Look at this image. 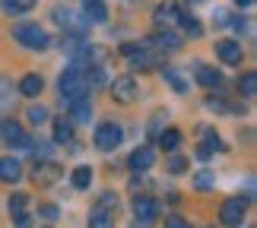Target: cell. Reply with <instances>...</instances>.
Wrapping results in <instances>:
<instances>
[{
    "label": "cell",
    "mask_w": 257,
    "mask_h": 228,
    "mask_svg": "<svg viewBox=\"0 0 257 228\" xmlns=\"http://www.w3.org/2000/svg\"><path fill=\"white\" fill-rule=\"evenodd\" d=\"M244 212H248V200H241V196H229V200L222 203V209H219V222L229 225V228H238L244 222Z\"/></svg>",
    "instance_id": "obj_6"
},
{
    "label": "cell",
    "mask_w": 257,
    "mask_h": 228,
    "mask_svg": "<svg viewBox=\"0 0 257 228\" xmlns=\"http://www.w3.org/2000/svg\"><path fill=\"white\" fill-rule=\"evenodd\" d=\"M89 79H86V73H83V67H76V64H70L67 70L61 73V79H57V92H61V98L64 102H76V98H86L89 95Z\"/></svg>",
    "instance_id": "obj_1"
},
{
    "label": "cell",
    "mask_w": 257,
    "mask_h": 228,
    "mask_svg": "<svg viewBox=\"0 0 257 228\" xmlns=\"http://www.w3.org/2000/svg\"><path fill=\"white\" fill-rule=\"evenodd\" d=\"M238 92H241L244 98H251V95L257 92V73H254V70H248V73L238 79Z\"/></svg>",
    "instance_id": "obj_26"
},
{
    "label": "cell",
    "mask_w": 257,
    "mask_h": 228,
    "mask_svg": "<svg viewBox=\"0 0 257 228\" xmlns=\"http://www.w3.org/2000/svg\"><path fill=\"white\" fill-rule=\"evenodd\" d=\"M19 177H23V165L16 162V158H0V181L4 184H16Z\"/></svg>",
    "instance_id": "obj_15"
},
{
    "label": "cell",
    "mask_w": 257,
    "mask_h": 228,
    "mask_svg": "<svg viewBox=\"0 0 257 228\" xmlns=\"http://www.w3.org/2000/svg\"><path fill=\"white\" fill-rule=\"evenodd\" d=\"M169 171H172V174H184V171H187V158H184V155H172V158H169Z\"/></svg>",
    "instance_id": "obj_31"
},
{
    "label": "cell",
    "mask_w": 257,
    "mask_h": 228,
    "mask_svg": "<svg viewBox=\"0 0 257 228\" xmlns=\"http://www.w3.org/2000/svg\"><path fill=\"white\" fill-rule=\"evenodd\" d=\"M156 162V152H153V146H137V149L131 152V158H127V168H131L134 174H143V171H150Z\"/></svg>",
    "instance_id": "obj_9"
},
{
    "label": "cell",
    "mask_w": 257,
    "mask_h": 228,
    "mask_svg": "<svg viewBox=\"0 0 257 228\" xmlns=\"http://www.w3.org/2000/svg\"><path fill=\"white\" fill-rule=\"evenodd\" d=\"M54 143L57 146H70L73 143V124L67 117H57L54 121Z\"/></svg>",
    "instance_id": "obj_20"
},
{
    "label": "cell",
    "mask_w": 257,
    "mask_h": 228,
    "mask_svg": "<svg viewBox=\"0 0 257 228\" xmlns=\"http://www.w3.org/2000/svg\"><path fill=\"white\" fill-rule=\"evenodd\" d=\"M153 45H159L162 51H178L184 42H181V35H178V32H172V29H165V32L159 29V32L153 35Z\"/></svg>",
    "instance_id": "obj_17"
},
{
    "label": "cell",
    "mask_w": 257,
    "mask_h": 228,
    "mask_svg": "<svg viewBox=\"0 0 257 228\" xmlns=\"http://www.w3.org/2000/svg\"><path fill=\"white\" fill-rule=\"evenodd\" d=\"M108 86H111V98L117 105H134L137 98H140V89H137L134 76H114Z\"/></svg>",
    "instance_id": "obj_5"
},
{
    "label": "cell",
    "mask_w": 257,
    "mask_h": 228,
    "mask_svg": "<svg viewBox=\"0 0 257 228\" xmlns=\"http://www.w3.org/2000/svg\"><path fill=\"white\" fill-rule=\"evenodd\" d=\"M178 23H181V29H184L191 38H200V35H203V26H200V19H197L194 13H191V16L181 13V16H178Z\"/></svg>",
    "instance_id": "obj_23"
},
{
    "label": "cell",
    "mask_w": 257,
    "mask_h": 228,
    "mask_svg": "<svg viewBox=\"0 0 257 228\" xmlns=\"http://www.w3.org/2000/svg\"><path fill=\"white\" fill-rule=\"evenodd\" d=\"M54 23H57V26H64V29H73V35H80V32H76V29H80V23L73 19V13H70V10L57 7V10H54Z\"/></svg>",
    "instance_id": "obj_25"
},
{
    "label": "cell",
    "mask_w": 257,
    "mask_h": 228,
    "mask_svg": "<svg viewBox=\"0 0 257 228\" xmlns=\"http://www.w3.org/2000/svg\"><path fill=\"white\" fill-rule=\"evenodd\" d=\"M83 16L89 19V23H105L108 19L105 0H83Z\"/></svg>",
    "instance_id": "obj_16"
},
{
    "label": "cell",
    "mask_w": 257,
    "mask_h": 228,
    "mask_svg": "<svg viewBox=\"0 0 257 228\" xmlns=\"http://www.w3.org/2000/svg\"><path fill=\"white\" fill-rule=\"evenodd\" d=\"M127 4H137V0H127Z\"/></svg>",
    "instance_id": "obj_39"
},
{
    "label": "cell",
    "mask_w": 257,
    "mask_h": 228,
    "mask_svg": "<svg viewBox=\"0 0 257 228\" xmlns=\"http://www.w3.org/2000/svg\"><path fill=\"white\" fill-rule=\"evenodd\" d=\"M194 187H197V190H210V187H213V174L210 171H200V174L194 177Z\"/></svg>",
    "instance_id": "obj_32"
},
{
    "label": "cell",
    "mask_w": 257,
    "mask_h": 228,
    "mask_svg": "<svg viewBox=\"0 0 257 228\" xmlns=\"http://www.w3.org/2000/svg\"><path fill=\"white\" fill-rule=\"evenodd\" d=\"M153 16H156V26H172V23H178V16H181V7H178L175 0H162Z\"/></svg>",
    "instance_id": "obj_13"
},
{
    "label": "cell",
    "mask_w": 257,
    "mask_h": 228,
    "mask_svg": "<svg viewBox=\"0 0 257 228\" xmlns=\"http://www.w3.org/2000/svg\"><path fill=\"white\" fill-rule=\"evenodd\" d=\"M156 140H159V146L165 152H175L178 146H181V130H175V127H169V130H162L159 136H156Z\"/></svg>",
    "instance_id": "obj_22"
},
{
    "label": "cell",
    "mask_w": 257,
    "mask_h": 228,
    "mask_svg": "<svg viewBox=\"0 0 257 228\" xmlns=\"http://www.w3.org/2000/svg\"><path fill=\"white\" fill-rule=\"evenodd\" d=\"M114 212L117 209H111V206L95 203L92 212H89V228H114Z\"/></svg>",
    "instance_id": "obj_12"
},
{
    "label": "cell",
    "mask_w": 257,
    "mask_h": 228,
    "mask_svg": "<svg viewBox=\"0 0 257 228\" xmlns=\"http://www.w3.org/2000/svg\"><path fill=\"white\" fill-rule=\"evenodd\" d=\"M13 38H16V45L26 48V51H45V48L51 45L48 32L38 23H19V26H13Z\"/></svg>",
    "instance_id": "obj_2"
},
{
    "label": "cell",
    "mask_w": 257,
    "mask_h": 228,
    "mask_svg": "<svg viewBox=\"0 0 257 228\" xmlns=\"http://www.w3.org/2000/svg\"><path fill=\"white\" fill-rule=\"evenodd\" d=\"M70 184L76 187V190H89V184H92V168H89V165L73 168V174H70Z\"/></svg>",
    "instance_id": "obj_21"
},
{
    "label": "cell",
    "mask_w": 257,
    "mask_h": 228,
    "mask_svg": "<svg viewBox=\"0 0 257 228\" xmlns=\"http://www.w3.org/2000/svg\"><path fill=\"white\" fill-rule=\"evenodd\" d=\"M10 102H13V83L0 76V108H10Z\"/></svg>",
    "instance_id": "obj_29"
},
{
    "label": "cell",
    "mask_w": 257,
    "mask_h": 228,
    "mask_svg": "<svg viewBox=\"0 0 257 228\" xmlns=\"http://www.w3.org/2000/svg\"><path fill=\"white\" fill-rule=\"evenodd\" d=\"M134 215H137L140 225L156 222V215H159V200H153V196H146V193H137L134 196Z\"/></svg>",
    "instance_id": "obj_7"
},
{
    "label": "cell",
    "mask_w": 257,
    "mask_h": 228,
    "mask_svg": "<svg viewBox=\"0 0 257 228\" xmlns=\"http://www.w3.org/2000/svg\"><path fill=\"white\" fill-rule=\"evenodd\" d=\"M26 206H29V196L26 193H13V196H10V215L26 212Z\"/></svg>",
    "instance_id": "obj_30"
},
{
    "label": "cell",
    "mask_w": 257,
    "mask_h": 228,
    "mask_svg": "<svg viewBox=\"0 0 257 228\" xmlns=\"http://www.w3.org/2000/svg\"><path fill=\"white\" fill-rule=\"evenodd\" d=\"M35 7V0H4V10L10 16H19V13H29Z\"/></svg>",
    "instance_id": "obj_27"
},
{
    "label": "cell",
    "mask_w": 257,
    "mask_h": 228,
    "mask_svg": "<svg viewBox=\"0 0 257 228\" xmlns=\"http://www.w3.org/2000/svg\"><path fill=\"white\" fill-rule=\"evenodd\" d=\"M70 124H89L92 121V105H89V98H76V102H70Z\"/></svg>",
    "instance_id": "obj_18"
},
{
    "label": "cell",
    "mask_w": 257,
    "mask_h": 228,
    "mask_svg": "<svg viewBox=\"0 0 257 228\" xmlns=\"http://www.w3.org/2000/svg\"><path fill=\"white\" fill-rule=\"evenodd\" d=\"M95 149L98 152H111V149H117L121 146V140H124V130H121V124H114V121H105V124H98L95 127Z\"/></svg>",
    "instance_id": "obj_3"
},
{
    "label": "cell",
    "mask_w": 257,
    "mask_h": 228,
    "mask_svg": "<svg viewBox=\"0 0 257 228\" xmlns=\"http://www.w3.org/2000/svg\"><path fill=\"white\" fill-rule=\"evenodd\" d=\"M127 57V67L131 70H153L156 64H162V54H156V51H146V48L137 45L131 54H124Z\"/></svg>",
    "instance_id": "obj_8"
},
{
    "label": "cell",
    "mask_w": 257,
    "mask_h": 228,
    "mask_svg": "<svg viewBox=\"0 0 257 228\" xmlns=\"http://www.w3.org/2000/svg\"><path fill=\"white\" fill-rule=\"evenodd\" d=\"M13 225L16 228H32V219H29V212H19V215H13Z\"/></svg>",
    "instance_id": "obj_34"
},
{
    "label": "cell",
    "mask_w": 257,
    "mask_h": 228,
    "mask_svg": "<svg viewBox=\"0 0 257 228\" xmlns=\"http://www.w3.org/2000/svg\"><path fill=\"white\" fill-rule=\"evenodd\" d=\"M0 143H7L10 149H26L29 146V133L26 127L13 121V117H7V121H0Z\"/></svg>",
    "instance_id": "obj_4"
},
{
    "label": "cell",
    "mask_w": 257,
    "mask_h": 228,
    "mask_svg": "<svg viewBox=\"0 0 257 228\" xmlns=\"http://www.w3.org/2000/svg\"><path fill=\"white\" fill-rule=\"evenodd\" d=\"M162 117H165V111H159V114L153 117V124H150V136H153V140L162 133Z\"/></svg>",
    "instance_id": "obj_33"
},
{
    "label": "cell",
    "mask_w": 257,
    "mask_h": 228,
    "mask_svg": "<svg viewBox=\"0 0 257 228\" xmlns=\"http://www.w3.org/2000/svg\"><path fill=\"white\" fill-rule=\"evenodd\" d=\"M26 121L32 124V127H42V124L48 121V108H42V105H32V108L26 111Z\"/></svg>",
    "instance_id": "obj_28"
},
{
    "label": "cell",
    "mask_w": 257,
    "mask_h": 228,
    "mask_svg": "<svg viewBox=\"0 0 257 228\" xmlns=\"http://www.w3.org/2000/svg\"><path fill=\"white\" fill-rule=\"evenodd\" d=\"M162 79H165V83H169V86L175 89V92H187V79H184L181 73H178L175 67H165V70H162Z\"/></svg>",
    "instance_id": "obj_24"
},
{
    "label": "cell",
    "mask_w": 257,
    "mask_h": 228,
    "mask_svg": "<svg viewBox=\"0 0 257 228\" xmlns=\"http://www.w3.org/2000/svg\"><path fill=\"white\" fill-rule=\"evenodd\" d=\"M194 79L200 83L203 89H216V86H222V76L213 70V67H206V64H194Z\"/></svg>",
    "instance_id": "obj_14"
},
{
    "label": "cell",
    "mask_w": 257,
    "mask_h": 228,
    "mask_svg": "<svg viewBox=\"0 0 257 228\" xmlns=\"http://www.w3.org/2000/svg\"><path fill=\"white\" fill-rule=\"evenodd\" d=\"M19 92H23V95H29V98H35L38 92H42V89H45V79L42 76H38V73H26L23 79H19Z\"/></svg>",
    "instance_id": "obj_19"
},
{
    "label": "cell",
    "mask_w": 257,
    "mask_h": 228,
    "mask_svg": "<svg viewBox=\"0 0 257 228\" xmlns=\"http://www.w3.org/2000/svg\"><path fill=\"white\" fill-rule=\"evenodd\" d=\"M0 4H4V0H0Z\"/></svg>",
    "instance_id": "obj_40"
},
{
    "label": "cell",
    "mask_w": 257,
    "mask_h": 228,
    "mask_svg": "<svg viewBox=\"0 0 257 228\" xmlns=\"http://www.w3.org/2000/svg\"><path fill=\"white\" fill-rule=\"evenodd\" d=\"M241 45L232 42V38H222V42H216V57H219L222 64H241Z\"/></svg>",
    "instance_id": "obj_11"
},
{
    "label": "cell",
    "mask_w": 257,
    "mask_h": 228,
    "mask_svg": "<svg viewBox=\"0 0 257 228\" xmlns=\"http://www.w3.org/2000/svg\"><path fill=\"white\" fill-rule=\"evenodd\" d=\"M210 155H213V152L206 149V146H200V149H197V158H203V162H206V158H210Z\"/></svg>",
    "instance_id": "obj_37"
},
{
    "label": "cell",
    "mask_w": 257,
    "mask_h": 228,
    "mask_svg": "<svg viewBox=\"0 0 257 228\" xmlns=\"http://www.w3.org/2000/svg\"><path fill=\"white\" fill-rule=\"evenodd\" d=\"M165 228H191V225H187L181 215H169V219H165Z\"/></svg>",
    "instance_id": "obj_35"
},
{
    "label": "cell",
    "mask_w": 257,
    "mask_h": 228,
    "mask_svg": "<svg viewBox=\"0 0 257 228\" xmlns=\"http://www.w3.org/2000/svg\"><path fill=\"white\" fill-rule=\"evenodd\" d=\"M232 4H235V7H251L254 0H232Z\"/></svg>",
    "instance_id": "obj_38"
},
{
    "label": "cell",
    "mask_w": 257,
    "mask_h": 228,
    "mask_svg": "<svg viewBox=\"0 0 257 228\" xmlns=\"http://www.w3.org/2000/svg\"><path fill=\"white\" fill-rule=\"evenodd\" d=\"M42 215H45V219H57V206L45 203V206H42Z\"/></svg>",
    "instance_id": "obj_36"
},
{
    "label": "cell",
    "mask_w": 257,
    "mask_h": 228,
    "mask_svg": "<svg viewBox=\"0 0 257 228\" xmlns=\"http://www.w3.org/2000/svg\"><path fill=\"white\" fill-rule=\"evenodd\" d=\"M57 177H61V165H57L54 158H48V162H38V165L32 168V181H35L38 187H48V184H54Z\"/></svg>",
    "instance_id": "obj_10"
}]
</instances>
